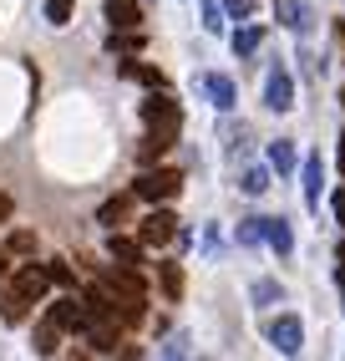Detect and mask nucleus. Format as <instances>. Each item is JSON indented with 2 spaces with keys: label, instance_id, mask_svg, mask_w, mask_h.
I'll return each instance as SVG.
<instances>
[{
  "label": "nucleus",
  "instance_id": "14",
  "mask_svg": "<svg viewBox=\"0 0 345 361\" xmlns=\"http://www.w3.org/2000/svg\"><path fill=\"white\" fill-rule=\"evenodd\" d=\"M269 168H275V173H294V142L289 137L269 142Z\"/></svg>",
  "mask_w": 345,
  "mask_h": 361
},
{
  "label": "nucleus",
  "instance_id": "36",
  "mask_svg": "<svg viewBox=\"0 0 345 361\" xmlns=\"http://www.w3.org/2000/svg\"><path fill=\"white\" fill-rule=\"evenodd\" d=\"M340 168H345V133H340Z\"/></svg>",
  "mask_w": 345,
  "mask_h": 361
},
{
  "label": "nucleus",
  "instance_id": "37",
  "mask_svg": "<svg viewBox=\"0 0 345 361\" xmlns=\"http://www.w3.org/2000/svg\"><path fill=\"white\" fill-rule=\"evenodd\" d=\"M0 275H6V255H0Z\"/></svg>",
  "mask_w": 345,
  "mask_h": 361
},
{
  "label": "nucleus",
  "instance_id": "9",
  "mask_svg": "<svg viewBox=\"0 0 345 361\" xmlns=\"http://www.w3.org/2000/svg\"><path fill=\"white\" fill-rule=\"evenodd\" d=\"M51 316H56L66 331H87V321H92V305H82L77 295H66V300H56V305H51Z\"/></svg>",
  "mask_w": 345,
  "mask_h": 361
},
{
  "label": "nucleus",
  "instance_id": "8",
  "mask_svg": "<svg viewBox=\"0 0 345 361\" xmlns=\"http://www.w3.org/2000/svg\"><path fill=\"white\" fill-rule=\"evenodd\" d=\"M46 285H51V275H46V270H36V264H20V270H15V285H11V290L20 295V300H41L46 295Z\"/></svg>",
  "mask_w": 345,
  "mask_h": 361
},
{
  "label": "nucleus",
  "instance_id": "6",
  "mask_svg": "<svg viewBox=\"0 0 345 361\" xmlns=\"http://www.w3.org/2000/svg\"><path fill=\"white\" fill-rule=\"evenodd\" d=\"M199 87H203V97H208L218 112H229V107L239 102V92H234V77H218V71H203V77H199Z\"/></svg>",
  "mask_w": 345,
  "mask_h": 361
},
{
  "label": "nucleus",
  "instance_id": "12",
  "mask_svg": "<svg viewBox=\"0 0 345 361\" xmlns=\"http://www.w3.org/2000/svg\"><path fill=\"white\" fill-rule=\"evenodd\" d=\"M269 183H275V168H269V163H249V168L239 173V188H244V194H264Z\"/></svg>",
  "mask_w": 345,
  "mask_h": 361
},
{
  "label": "nucleus",
  "instance_id": "22",
  "mask_svg": "<svg viewBox=\"0 0 345 361\" xmlns=\"http://www.w3.org/2000/svg\"><path fill=\"white\" fill-rule=\"evenodd\" d=\"M122 71H127V77H137V82H147V87H163V71H153V66H122Z\"/></svg>",
  "mask_w": 345,
  "mask_h": 361
},
{
  "label": "nucleus",
  "instance_id": "20",
  "mask_svg": "<svg viewBox=\"0 0 345 361\" xmlns=\"http://www.w3.org/2000/svg\"><path fill=\"white\" fill-rule=\"evenodd\" d=\"M264 234H269V219H244L239 224V245H259Z\"/></svg>",
  "mask_w": 345,
  "mask_h": 361
},
{
  "label": "nucleus",
  "instance_id": "21",
  "mask_svg": "<svg viewBox=\"0 0 345 361\" xmlns=\"http://www.w3.org/2000/svg\"><path fill=\"white\" fill-rule=\"evenodd\" d=\"M71 11H77V0H46V20H51V26H66Z\"/></svg>",
  "mask_w": 345,
  "mask_h": 361
},
{
  "label": "nucleus",
  "instance_id": "16",
  "mask_svg": "<svg viewBox=\"0 0 345 361\" xmlns=\"http://www.w3.org/2000/svg\"><path fill=\"white\" fill-rule=\"evenodd\" d=\"M199 20H203V31H224V20H229V6H224V0H203V6H199Z\"/></svg>",
  "mask_w": 345,
  "mask_h": 361
},
{
  "label": "nucleus",
  "instance_id": "17",
  "mask_svg": "<svg viewBox=\"0 0 345 361\" xmlns=\"http://www.w3.org/2000/svg\"><path fill=\"white\" fill-rule=\"evenodd\" d=\"M264 245L275 250V255H289V250H294V234H289V224H284V219H269V234H264Z\"/></svg>",
  "mask_w": 345,
  "mask_h": 361
},
{
  "label": "nucleus",
  "instance_id": "23",
  "mask_svg": "<svg viewBox=\"0 0 345 361\" xmlns=\"http://www.w3.org/2000/svg\"><path fill=\"white\" fill-rule=\"evenodd\" d=\"M122 214H127V199H107V204H102V214H96V219H102V224H117Z\"/></svg>",
  "mask_w": 345,
  "mask_h": 361
},
{
  "label": "nucleus",
  "instance_id": "34",
  "mask_svg": "<svg viewBox=\"0 0 345 361\" xmlns=\"http://www.w3.org/2000/svg\"><path fill=\"white\" fill-rule=\"evenodd\" d=\"M6 214H11V199H6V194H0V219H6Z\"/></svg>",
  "mask_w": 345,
  "mask_h": 361
},
{
  "label": "nucleus",
  "instance_id": "30",
  "mask_svg": "<svg viewBox=\"0 0 345 361\" xmlns=\"http://www.w3.org/2000/svg\"><path fill=\"white\" fill-rule=\"evenodd\" d=\"M46 275H51L56 285H71V270H66V264H61V259H51V264H46Z\"/></svg>",
  "mask_w": 345,
  "mask_h": 361
},
{
  "label": "nucleus",
  "instance_id": "29",
  "mask_svg": "<svg viewBox=\"0 0 345 361\" xmlns=\"http://www.w3.org/2000/svg\"><path fill=\"white\" fill-rule=\"evenodd\" d=\"M26 250H36V239L20 229V234H11V255H26Z\"/></svg>",
  "mask_w": 345,
  "mask_h": 361
},
{
  "label": "nucleus",
  "instance_id": "28",
  "mask_svg": "<svg viewBox=\"0 0 345 361\" xmlns=\"http://www.w3.org/2000/svg\"><path fill=\"white\" fill-rule=\"evenodd\" d=\"M112 51H142V31H137V36H127V31L112 36Z\"/></svg>",
  "mask_w": 345,
  "mask_h": 361
},
{
  "label": "nucleus",
  "instance_id": "32",
  "mask_svg": "<svg viewBox=\"0 0 345 361\" xmlns=\"http://www.w3.org/2000/svg\"><path fill=\"white\" fill-rule=\"evenodd\" d=\"M335 219L345 224V188H340V194H335Z\"/></svg>",
  "mask_w": 345,
  "mask_h": 361
},
{
  "label": "nucleus",
  "instance_id": "33",
  "mask_svg": "<svg viewBox=\"0 0 345 361\" xmlns=\"http://www.w3.org/2000/svg\"><path fill=\"white\" fill-rule=\"evenodd\" d=\"M335 280H340V290H345V245H340V264H335Z\"/></svg>",
  "mask_w": 345,
  "mask_h": 361
},
{
  "label": "nucleus",
  "instance_id": "10",
  "mask_svg": "<svg viewBox=\"0 0 345 361\" xmlns=\"http://www.w3.org/2000/svg\"><path fill=\"white\" fill-rule=\"evenodd\" d=\"M107 20H112V31H137L142 11H137V0H107Z\"/></svg>",
  "mask_w": 345,
  "mask_h": 361
},
{
  "label": "nucleus",
  "instance_id": "2",
  "mask_svg": "<svg viewBox=\"0 0 345 361\" xmlns=\"http://www.w3.org/2000/svg\"><path fill=\"white\" fill-rule=\"evenodd\" d=\"M178 188H183L178 168H147V173L132 183V194L147 199V204H168V199H178Z\"/></svg>",
  "mask_w": 345,
  "mask_h": 361
},
{
  "label": "nucleus",
  "instance_id": "3",
  "mask_svg": "<svg viewBox=\"0 0 345 361\" xmlns=\"http://www.w3.org/2000/svg\"><path fill=\"white\" fill-rule=\"evenodd\" d=\"M264 336H269V341H275V351H284V356H300V346H305L300 316H275V321H264Z\"/></svg>",
  "mask_w": 345,
  "mask_h": 361
},
{
  "label": "nucleus",
  "instance_id": "27",
  "mask_svg": "<svg viewBox=\"0 0 345 361\" xmlns=\"http://www.w3.org/2000/svg\"><path fill=\"white\" fill-rule=\"evenodd\" d=\"M163 356H188V331L168 336V341H163Z\"/></svg>",
  "mask_w": 345,
  "mask_h": 361
},
{
  "label": "nucleus",
  "instance_id": "35",
  "mask_svg": "<svg viewBox=\"0 0 345 361\" xmlns=\"http://www.w3.org/2000/svg\"><path fill=\"white\" fill-rule=\"evenodd\" d=\"M335 46H340V51H345V26H340V31H335Z\"/></svg>",
  "mask_w": 345,
  "mask_h": 361
},
{
  "label": "nucleus",
  "instance_id": "4",
  "mask_svg": "<svg viewBox=\"0 0 345 361\" xmlns=\"http://www.w3.org/2000/svg\"><path fill=\"white\" fill-rule=\"evenodd\" d=\"M264 107L269 112H289L294 107V82H289V71L280 61L269 66V77H264Z\"/></svg>",
  "mask_w": 345,
  "mask_h": 361
},
{
  "label": "nucleus",
  "instance_id": "24",
  "mask_svg": "<svg viewBox=\"0 0 345 361\" xmlns=\"http://www.w3.org/2000/svg\"><path fill=\"white\" fill-rule=\"evenodd\" d=\"M244 148H249V133H244V128H234V133H229V148H224V153H229V158L239 163V158H244Z\"/></svg>",
  "mask_w": 345,
  "mask_h": 361
},
{
  "label": "nucleus",
  "instance_id": "25",
  "mask_svg": "<svg viewBox=\"0 0 345 361\" xmlns=\"http://www.w3.org/2000/svg\"><path fill=\"white\" fill-rule=\"evenodd\" d=\"M163 290H168L172 300H178V295H183V275H178V270H172V264H163Z\"/></svg>",
  "mask_w": 345,
  "mask_h": 361
},
{
  "label": "nucleus",
  "instance_id": "5",
  "mask_svg": "<svg viewBox=\"0 0 345 361\" xmlns=\"http://www.w3.org/2000/svg\"><path fill=\"white\" fill-rule=\"evenodd\" d=\"M275 16H280V26L294 31V36H310L315 31V11L305 6V0H275Z\"/></svg>",
  "mask_w": 345,
  "mask_h": 361
},
{
  "label": "nucleus",
  "instance_id": "7",
  "mask_svg": "<svg viewBox=\"0 0 345 361\" xmlns=\"http://www.w3.org/2000/svg\"><path fill=\"white\" fill-rule=\"evenodd\" d=\"M172 234H178V219H172L168 209L147 214V219H142V229H137V239H142V245H168Z\"/></svg>",
  "mask_w": 345,
  "mask_h": 361
},
{
  "label": "nucleus",
  "instance_id": "18",
  "mask_svg": "<svg viewBox=\"0 0 345 361\" xmlns=\"http://www.w3.org/2000/svg\"><path fill=\"white\" fill-rule=\"evenodd\" d=\"M26 305H31V300H20L15 290H6V295H0V321H11V326L26 321Z\"/></svg>",
  "mask_w": 345,
  "mask_h": 361
},
{
  "label": "nucleus",
  "instance_id": "11",
  "mask_svg": "<svg viewBox=\"0 0 345 361\" xmlns=\"http://www.w3.org/2000/svg\"><path fill=\"white\" fill-rule=\"evenodd\" d=\"M107 255H112L117 264H132V270H137V264H142V239H122V234H112V239H107Z\"/></svg>",
  "mask_w": 345,
  "mask_h": 361
},
{
  "label": "nucleus",
  "instance_id": "13",
  "mask_svg": "<svg viewBox=\"0 0 345 361\" xmlns=\"http://www.w3.org/2000/svg\"><path fill=\"white\" fill-rule=\"evenodd\" d=\"M320 188H325V163L310 153L305 158V204H320Z\"/></svg>",
  "mask_w": 345,
  "mask_h": 361
},
{
  "label": "nucleus",
  "instance_id": "38",
  "mask_svg": "<svg viewBox=\"0 0 345 361\" xmlns=\"http://www.w3.org/2000/svg\"><path fill=\"white\" fill-rule=\"evenodd\" d=\"M340 107H345V92H340Z\"/></svg>",
  "mask_w": 345,
  "mask_h": 361
},
{
  "label": "nucleus",
  "instance_id": "15",
  "mask_svg": "<svg viewBox=\"0 0 345 361\" xmlns=\"http://www.w3.org/2000/svg\"><path fill=\"white\" fill-rule=\"evenodd\" d=\"M61 331H66V326H61L56 316H46V321L36 326V351H41V356H51V351H56V341H61Z\"/></svg>",
  "mask_w": 345,
  "mask_h": 361
},
{
  "label": "nucleus",
  "instance_id": "19",
  "mask_svg": "<svg viewBox=\"0 0 345 361\" xmlns=\"http://www.w3.org/2000/svg\"><path fill=\"white\" fill-rule=\"evenodd\" d=\"M259 46H264V36H259V26H244V31L234 36V51H239V56H254V51H259Z\"/></svg>",
  "mask_w": 345,
  "mask_h": 361
},
{
  "label": "nucleus",
  "instance_id": "1",
  "mask_svg": "<svg viewBox=\"0 0 345 361\" xmlns=\"http://www.w3.org/2000/svg\"><path fill=\"white\" fill-rule=\"evenodd\" d=\"M142 123H147V137H142V163H153L158 153H168L172 142H178V133H183V107L158 92V97H147V102H142Z\"/></svg>",
  "mask_w": 345,
  "mask_h": 361
},
{
  "label": "nucleus",
  "instance_id": "26",
  "mask_svg": "<svg viewBox=\"0 0 345 361\" xmlns=\"http://www.w3.org/2000/svg\"><path fill=\"white\" fill-rule=\"evenodd\" d=\"M280 295H284L280 280H259V285H254V305H259V300H280Z\"/></svg>",
  "mask_w": 345,
  "mask_h": 361
},
{
  "label": "nucleus",
  "instance_id": "31",
  "mask_svg": "<svg viewBox=\"0 0 345 361\" xmlns=\"http://www.w3.org/2000/svg\"><path fill=\"white\" fill-rule=\"evenodd\" d=\"M224 6H229V16H254L259 0H224Z\"/></svg>",
  "mask_w": 345,
  "mask_h": 361
}]
</instances>
